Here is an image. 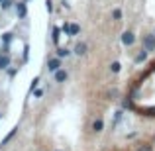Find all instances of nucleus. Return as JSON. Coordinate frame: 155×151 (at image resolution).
Instances as JSON below:
<instances>
[{
	"label": "nucleus",
	"mask_w": 155,
	"mask_h": 151,
	"mask_svg": "<svg viewBox=\"0 0 155 151\" xmlns=\"http://www.w3.org/2000/svg\"><path fill=\"white\" fill-rule=\"evenodd\" d=\"M53 41L59 43V28H53Z\"/></svg>",
	"instance_id": "obj_14"
},
{
	"label": "nucleus",
	"mask_w": 155,
	"mask_h": 151,
	"mask_svg": "<svg viewBox=\"0 0 155 151\" xmlns=\"http://www.w3.org/2000/svg\"><path fill=\"white\" fill-rule=\"evenodd\" d=\"M120 69H122V65L118 63V61H114V63L110 65V71H112V73H120Z\"/></svg>",
	"instance_id": "obj_9"
},
{
	"label": "nucleus",
	"mask_w": 155,
	"mask_h": 151,
	"mask_svg": "<svg viewBox=\"0 0 155 151\" xmlns=\"http://www.w3.org/2000/svg\"><path fill=\"white\" fill-rule=\"evenodd\" d=\"M8 65H10V55H8V53H4V55H0V71H4V69H8Z\"/></svg>",
	"instance_id": "obj_5"
},
{
	"label": "nucleus",
	"mask_w": 155,
	"mask_h": 151,
	"mask_svg": "<svg viewBox=\"0 0 155 151\" xmlns=\"http://www.w3.org/2000/svg\"><path fill=\"white\" fill-rule=\"evenodd\" d=\"M16 14H18L20 18H26V14H28L26 2H18V4H16Z\"/></svg>",
	"instance_id": "obj_3"
},
{
	"label": "nucleus",
	"mask_w": 155,
	"mask_h": 151,
	"mask_svg": "<svg viewBox=\"0 0 155 151\" xmlns=\"http://www.w3.org/2000/svg\"><path fill=\"white\" fill-rule=\"evenodd\" d=\"M0 4H2V0H0Z\"/></svg>",
	"instance_id": "obj_23"
},
{
	"label": "nucleus",
	"mask_w": 155,
	"mask_h": 151,
	"mask_svg": "<svg viewBox=\"0 0 155 151\" xmlns=\"http://www.w3.org/2000/svg\"><path fill=\"white\" fill-rule=\"evenodd\" d=\"M134 34L132 31H124V34H122V43H124V45H132L134 43Z\"/></svg>",
	"instance_id": "obj_4"
},
{
	"label": "nucleus",
	"mask_w": 155,
	"mask_h": 151,
	"mask_svg": "<svg viewBox=\"0 0 155 151\" xmlns=\"http://www.w3.org/2000/svg\"><path fill=\"white\" fill-rule=\"evenodd\" d=\"M0 118H2V114H0Z\"/></svg>",
	"instance_id": "obj_24"
},
{
	"label": "nucleus",
	"mask_w": 155,
	"mask_h": 151,
	"mask_svg": "<svg viewBox=\"0 0 155 151\" xmlns=\"http://www.w3.org/2000/svg\"><path fill=\"white\" fill-rule=\"evenodd\" d=\"M2 41H4V43L8 45V43L12 41V34H4V35H2Z\"/></svg>",
	"instance_id": "obj_17"
},
{
	"label": "nucleus",
	"mask_w": 155,
	"mask_h": 151,
	"mask_svg": "<svg viewBox=\"0 0 155 151\" xmlns=\"http://www.w3.org/2000/svg\"><path fill=\"white\" fill-rule=\"evenodd\" d=\"M75 53H77V55H84V53H87V45H84V43H77V45H75Z\"/></svg>",
	"instance_id": "obj_6"
},
{
	"label": "nucleus",
	"mask_w": 155,
	"mask_h": 151,
	"mask_svg": "<svg viewBox=\"0 0 155 151\" xmlns=\"http://www.w3.org/2000/svg\"><path fill=\"white\" fill-rule=\"evenodd\" d=\"M45 8H47V12H53V2L51 0H45Z\"/></svg>",
	"instance_id": "obj_18"
},
{
	"label": "nucleus",
	"mask_w": 155,
	"mask_h": 151,
	"mask_svg": "<svg viewBox=\"0 0 155 151\" xmlns=\"http://www.w3.org/2000/svg\"><path fill=\"white\" fill-rule=\"evenodd\" d=\"M59 67H61L59 57H57V59H49V63H47V69H49L51 73H57V71H59Z\"/></svg>",
	"instance_id": "obj_2"
},
{
	"label": "nucleus",
	"mask_w": 155,
	"mask_h": 151,
	"mask_svg": "<svg viewBox=\"0 0 155 151\" xmlns=\"http://www.w3.org/2000/svg\"><path fill=\"white\" fill-rule=\"evenodd\" d=\"M122 106H124V108H134V102L130 100V98H126L124 102H122Z\"/></svg>",
	"instance_id": "obj_16"
},
{
	"label": "nucleus",
	"mask_w": 155,
	"mask_h": 151,
	"mask_svg": "<svg viewBox=\"0 0 155 151\" xmlns=\"http://www.w3.org/2000/svg\"><path fill=\"white\" fill-rule=\"evenodd\" d=\"M143 47H145V51H155V34L143 35Z\"/></svg>",
	"instance_id": "obj_1"
},
{
	"label": "nucleus",
	"mask_w": 155,
	"mask_h": 151,
	"mask_svg": "<svg viewBox=\"0 0 155 151\" xmlns=\"http://www.w3.org/2000/svg\"><path fill=\"white\" fill-rule=\"evenodd\" d=\"M63 31L69 35V31H71V24H63Z\"/></svg>",
	"instance_id": "obj_20"
},
{
	"label": "nucleus",
	"mask_w": 155,
	"mask_h": 151,
	"mask_svg": "<svg viewBox=\"0 0 155 151\" xmlns=\"http://www.w3.org/2000/svg\"><path fill=\"white\" fill-rule=\"evenodd\" d=\"M69 55V49H65V47H59L57 49V57H67Z\"/></svg>",
	"instance_id": "obj_12"
},
{
	"label": "nucleus",
	"mask_w": 155,
	"mask_h": 151,
	"mask_svg": "<svg viewBox=\"0 0 155 151\" xmlns=\"http://www.w3.org/2000/svg\"><path fill=\"white\" fill-rule=\"evenodd\" d=\"M16 132H18V130H12V132H10V133H8V136H6V137H4V141H2V145H6V143H8V141H10V140H12V137H14V133H16Z\"/></svg>",
	"instance_id": "obj_13"
},
{
	"label": "nucleus",
	"mask_w": 155,
	"mask_h": 151,
	"mask_svg": "<svg viewBox=\"0 0 155 151\" xmlns=\"http://www.w3.org/2000/svg\"><path fill=\"white\" fill-rule=\"evenodd\" d=\"M81 31V28L77 26V24H71V31H69V35H77Z\"/></svg>",
	"instance_id": "obj_10"
},
{
	"label": "nucleus",
	"mask_w": 155,
	"mask_h": 151,
	"mask_svg": "<svg viewBox=\"0 0 155 151\" xmlns=\"http://www.w3.org/2000/svg\"><path fill=\"white\" fill-rule=\"evenodd\" d=\"M0 6H2V10H8V8L12 6V0H2V4H0Z\"/></svg>",
	"instance_id": "obj_15"
},
{
	"label": "nucleus",
	"mask_w": 155,
	"mask_h": 151,
	"mask_svg": "<svg viewBox=\"0 0 155 151\" xmlns=\"http://www.w3.org/2000/svg\"><path fill=\"white\" fill-rule=\"evenodd\" d=\"M137 151H153V149H151V145H141Z\"/></svg>",
	"instance_id": "obj_21"
},
{
	"label": "nucleus",
	"mask_w": 155,
	"mask_h": 151,
	"mask_svg": "<svg viewBox=\"0 0 155 151\" xmlns=\"http://www.w3.org/2000/svg\"><path fill=\"white\" fill-rule=\"evenodd\" d=\"M112 16H114V20H120V18H122V12H120V10H114Z\"/></svg>",
	"instance_id": "obj_19"
},
{
	"label": "nucleus",
	"mask_w": 155,
	"mask_h": 151,
	"mask_svg": "<svg viewBox=\"0 0 155 151\" xmlns=\"http://www.w3.org/2000/svg\"><path fill=\"white\" fill-rule=\"evenodd\" d=\"M102 126H104V122L100 120H94V124H92V130H94V132H102Z\"/></svg>",
	"instance_id": "obj_8"
},
{
	"label": "nucleus",
	"mask_w": 155,
	"mask_h": 151,
	"mask_svg": "<svg viewBox=\"0 0 155 151\" xmlns=\"http://www.w3.org/2000/svg\"><path fill=\"white\" fill-rule=\"evenodd\" d=\"M147 53H149V51H141L140 55L136 57V63H141V61H145V57H147Z\"/></svg>",
	"instance_id": "obj_11"
},
{
	"label": "nucleus",
	"mask_w": 155,
	"mask_h": 151,
	"mask_svg": "<svg viewBox=\"0 0 155 151\" xmlns=\"http://www.w3.org/2000/svg\"><path fill=\"white\" fill-rule=\"evenodd\" d=\"M55 80H57V83H63V80H67V73H65V71H57V73H55Z\"/></svg>",
	"instance_id": "obj_7"
},
{
	"label": "nucleus",
	"mask_w": 155,
	"mask_h": 151,
	"mask_svg": "<svg viewBox=\"0 0 155 151\" xmlns=\"http://www.w3.org/2000/svg\"><path fill=\"white\" fill-rule=\"evenodd\" d=\"M38 83H39V79H34V80H31V90H34V88L38 87Z\"/></svg>",
	"instance_id": "obj_22"
}]
</instances>
